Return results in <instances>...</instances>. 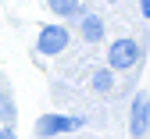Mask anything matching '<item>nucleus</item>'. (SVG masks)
<instances>
[{
  "label": "nucleus",
  "instance_id": "nucleus-1",
  "mask_svg": "<svg viewBox=\"0 0 150 139\" xmlns=\"http://www.w3.org/2000/svg\"><path fill=\"white\" fill-rule=\"evenodd\" d=\"M36 47H40L43 54H61V50L68 47V32H64L61 25H47V29H40Z\"/></svg>",
  "mask_w": 150,
  "mask_h": 139
},
{
  "label": "nucleus",
  "instance_id": "nucleus-8",
  "mask_svg": "<svg viewBox=\"0 0 150 139\" xmlns=\"http://www.w3.org/2000/svg\"><path fill=\"white\" fill-rule=\"evenodd\" d=\"M0 118H14V107L11 100H4V93H0Z\"/></svg>",
  "mask_w": 150,
  "mask_h": 139
},
{
  "label": "nucleus",
  "instance_id": "nucleus-5",
  "mask_svg": "<svg viewBox=\"0 0 150 139\" xmlns=\"http://www.w3.org/2000/svg\"><path fill=\"white\" fill-rule=\"evenodd\" d=\"M82 32H86V39L97 43V39L104 36V22H100V18H82Z\"/></svg>",
  "mask_w": 150,
  "mask_h": 139
},
{
  "label": "nucleus",
  "instance_id": "nucleus-2",
  "mask_svg": "<svg viewBox=\"0 0 150 139\" xmlns=\"http://www.w3.org/2000/svg\"><path fill=\"white\" fill-rule=\"evenodd\" d=\"M136 57H139V47L132 43V39H118V43L111 47L107 61H111V68H132Z\"/></svg>",
  "mask_w": 150,
  "mask_h": 139
},
{
  "label": "nucleus",
  "instance_id": "nucleus-4",
  "mask_svg": "<svg viewBox=\"0 0 150 139\" xmlns=\"http://www.w3.org/2000/svg\"><path fill=\"white\" fill-rule=\"evenodd\" d=\"M150 128V100L146 96H136V104H132V132L143 135Z\"/></svg>",
  "mask_w": 150,
  "mask_h": 139
},
{
  "label": "nucleus",
  "instance_id": "nucleus-7",
  "mask_svg": "<svg viewBox=\"0 0 150 139\" xmlns=\"http://www.w3.org/2000/svg\"><path fill=\"white\" fill-rule=\"evenodd\" d=\"M93 86L97 89H111V71H97L93 75Z\"/></svg>",
  "mask_w": 150,
  "mask_h": 139
},
{
  "label": "nucleus",
  "instance_id": "nucleus-6",
  "mask_svg": "<svg viewBox=\"0 0 150 139\" xmlns=\"http://www.w3.org/2000/svg\"><path fill=\"white\" fill-rule=\"evenodd\" d=\"M50 11L54 14H75L79 11V0H50Z\"/></svg>",
  "mask_w": 150,
  "mask_h": 139
},
{
  "label": "nucleus",
  "instance_id": "nucleus-9",
  "mask_svg": "<svg viewBox=\"0 0 150 139\" xmlns=\"http://www.w3.org/2000/svg\"><path fill=\"white\" fill-rule=\"evenodd\" d=\"M139 4H143V14H150V0H139Z\"/></svg>",
  "mask_w": 150,
  "mask_h": 139
},
{
  "label": "nucleus",
  "instance_id": "nucleus-3",
  "mask_svg": "<svg viewBox=\"0 0 150 139\" xmlns=\"http://www.w3.org/2000/svg\"><path fill=\"white\" fill-rule=\"evenodd\" d=\"M82 121L79 118H64V114H47L36 121V132L40 135H57V132H71V128H79Z\"/></svg>",
  "mask_w": 150,
  "mask_h": 139
},
{
  "label": "nucleus",
  "instance_id": "nucleus-10",
  "mask_svg": "<svg viewBox=\"0 0 150 139\" xmlns=\"http://www.w3.org/2000/svg\"><path fill=\"white\" fill-rule=\"evenodd\" d=\"M0 139H14V132H0Z\"/></svg>",
  "mask_w": 150,
  "mask_h": 139
}]
</instances>
